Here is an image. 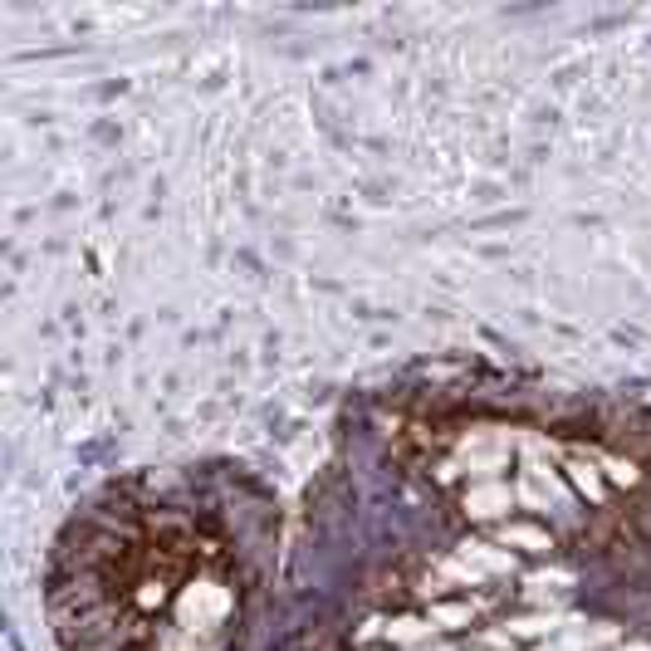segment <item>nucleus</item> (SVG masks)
Masks as SVG:
<instances>
[]
</instances>
